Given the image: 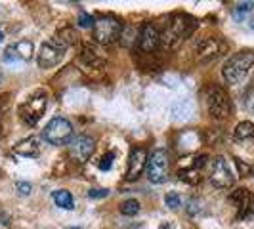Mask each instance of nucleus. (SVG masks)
<instances>
[{"label":"nucleus","mask_w":254,"mask_h":229,"mask_svg":"<svg viewBox=\"0 0 254 229\" xmlns=\"http://www.w3.org/2000/svg\"><path fill=\"white\" fill-rule=\"evenodd\" d=\"M165 204L168 206V208H178L180 204H182V199H180V195L176 193V191H170V193H166L165 197Z\"/></svg>","instance_id":"b1692460"},{"label":"nucleus","mask_w":254,"mask_h":229,"mask_svg":"<svg viewBox=\"0 0 254 229\" xmlns=\"http://www.w3.org/2000/svg\"><path fill=\"white\" fill-rule=\"evenodd\" d=\"M86 63L90 65V67H100V65H103V56H100V52L96 50L94 46H90V44H86L84 48H82V56H80Z\"/></svg>","instance_id":"aec40b11"},{"label":"nucleus","mask_w":254,"mask_h":229,"mask_svg":"<svg viewBox=\"0 0 254 229\" xmlns=\"http://www.w3.org/2000/svg\"><path fill=\"white\" fill-rule=\"evenodd\" d=\"M31 189H33V187H31V183H25V181H19V183H17V191H19L21 195H29Z\"/></svg>","instance_id":"c85d7f7f"},{"label":"nucleus","mask_w":254,"mask_h":229,"mask_svg":"<svg viewBox=\"0 0 254 229\" xmlns=\"http://www.w3.org/2000/svg\"><path fill=\"white\" fill-rule=\"evenodd\" d=\"M42 138L52 145H65L73 140V126L67 118L56 116L42 130Z\"/></svg>","instance_id":"423d86ee"},{"label":"nucleus","mask_w":254,"mask_h":229,"mask_svg":"<svg viewBox=\"0 0 254 229\" xmlns=\"http://www.w3.org/2000/svg\"><path fill=\"white\" fill-rule=\"evenodd\" d=\"M52 199H54V203L58 204L60 208H65V210L75 208V206H73V204H75V201H73V195H71L67 189L54 191V193H52Z\"/></svg>","instance_id":"6ab92c4d"},{"label":"nucleus","mask_w":254,"mask_h":229,"mask_svg":"<svg viewBox=\"0 0 254 229\" xmlns=\"http://www.w3.org/2000/svg\"><path fill=\"white\" fill-rule=\"evenodd\" d=\"M71 229H80V228H71Z\"/></svg>","instance_id":"2f4dec72"},{"label":"nucleus","mask_w":254,"mask_h":229,"mask_svg":"<svg viewBox=\"0 0 254 229\" xmlns=\"http://www.w3.org/2000/svg\"><path fill=\"white\" fill-rule=\"evenodd\" d=\"M235 161V166H237V170H239V174H241L243 178H249V176H254V165H249V163H245L241 159H233Z\"/></svg>","instance_id":"5701e85b"},{"label":"nucleus","mask_w":254,"mask_h":229,"mask_svg":"<svg viewBox=\"0 0 254 229\" xmlns=\"http://www.w3.org/2000/svg\"><path fill=\"white\" fill-rule=\"evenodd\" d=\"M94 21H96V19H94L92 15H88L86 12H80V15H78V25L84 27V29H86V27H94Z\"/></svg>","instance_id":"a878e982"},{"label":"nucleus","mask_w":254,"mask_h":229,"mask_svg":"<svg viewBox=\"0 0 254 229\" xmlns=\"http://www.w3.org/2000/svg\"><path fill=\"white\" fill-rule=\"evenodd\" d=\"M107 195H109L107 189H90L88 191L90 199H102V197H107Z\"/></svg>","instance_id":"cd10ccee"},{"label":"nucleus","mask_w":254,"mask_h":229,"mask_svg":"<svg viewBox=\"0 0 254 229\" xmlns=\"http://www.w3.org/2000/svg\"><path fill=\"white\" fill-rule=\"evenodd\" d=\"M64 50L65 46L58 40V38H52L48 42H44L38 50V67L40 69H50V67H56V65L62 61L64 57Z\"/></svg>","instance_id":"6e6552de"},{"label":"nucleus","mask_w":254,"mask_h":229,"mask_svg":"<svg viewBox=\"0 0 254 229\" xmlns=\"http://www.w3.org/2000/svg\"><path fill=\"white\" fill-rule=\"evenodd\" d=\"M254 65V50H241L228 57V61L222 67V76L228 84H239L245 76L249 75L251 67Z\"/></svg>","instance_id":"f03ea898"},{"label":"nucleus","mask_w":254,"mask_h":229,"mask_svg":"<svg viewBox=\"0 0 254 229\" xmlns=\"http://www.w3.org/2000/svg\"><path fill=\"white\" fill-rule=\"evenodd\" d=\"M159 46H161V33H159V29L155 25H151V23H145V25L141 27L140 33H138L136 48L141 54L149 56V54H155Z\"/></svg>","instance_id":"9b49d317"},{"label":"nucleus","mask_w":254,"mask_h":229,"mask_svg":"<svg viewBox=\"0 0 254 229\" xmlns=\"http://www.w3.org/2000/svg\"><path fill=\"white\" fill-rule=\"evenodd\" d=\"M204 165H206V157H199L191 166H186V168L180 170L178 172L180 179H184L186 183H191V185L199 183L201 181V168Z\"/></svg>","instance_id":"dca6fc26"},{"label":"nucleus","mask_w":254,"mask_h":229,"mask_svg":"<svg viewBox=\"0 0 254 229\" xmlns=\"http://www.w3.org/2000/svg\"><path fill=\"white\" fill-rule=\"evenodd\" d=\"M233 136H235V140H239V141L254 140V124L253 122H249V120L239 122L237 128H235V132H233Z\"/></svg>","instance_id":"412c9836"},{"label":"nucleus","mask_w":254,"mask_h":229,"mask_svg":"<svg viewBox=\"0 0 254 229\" xmlns=\"http://www.w3.org/2000/svg\"><path fill=\"white\" fill-rule=\"evenodd\" d=\"M94 149H96V140L92 136H86V134L75 136L73 140L69 141V155H71L73 161L80 163V165L86 163L94 155Z\"/></svg>","instance_id":"9d476101"},{"label":"nucleus","mask_w":254,"mask_h":229,"mask_svg":"<svg viewBox=\"0 0 254 229\" xmlns=\"http://www.w3.org/2000/svg\"><path fill=\"white\" fill-rule=\"evenodd\" d=\"M123 35V23L115 15H100L94 21V38L98 44H113Z\"/></svg>","instance_id":"39448f33"},{"label":"nucleus","mask_w":254,"mask_h":229,"mask_svg":"<svg viewBox=\"0 0 254 229\" xmlns=\"http://www.w3.org/2000/svg\"><path fill=\"white\" fill-rule=\"evenodd\" d=\"M46 107H48V94L44 90H38V92H35L31 98H27L25 102L17 107V114H19L23 124L35 126L38 120L42 118Z\"/></svg>","instance_id":"7ed1b4c3"},{"label":"nucleus","mask_w":254,"mask_h":229,"mask_svg":"<svg viewBox=\"0 0 254 229\" xmlns=\"http://www.w3.org/2000/svg\"><path fill=\"white\" fill-rule=\"evenodd\" d=\"M2 38H4V35H2V31H0V42H2Z\"/></svg>","instance_id":"c756f323"},{"label":"nucleus","mask_w":254,"mask_h":229,"mask_svg":"<svg viewBox=\"0 0 254 229\" xmlns=\"http://www.w3.org/2000/svg\"><path fill=\"white\" fill-rule=\"evenodd\" d=\"M208 178H210V183L218 187V189H228L233 185V174L229 170L228 161L224 157H216L212 159L210 163V172H208Z\"/></svg>","instance_id":"1a4fd4ad"},{"label":"nucleus","mask_w":254,"mask_h":229,"mask_svg":"<svg viewBox=\"0 0 254 229\" xmlns=\"http://www.w3.org/2000/svg\"><path fill=\"white\" fill-rule=\"evenodd\" d=\"M138 212H140V203L136 199H128L121 204V214H125V216H136Z\"/></svg>","instance_id":"4be33fe9"},{"label":"nucleus","mask_w":254,"mask_h":229,"mask_svg":"<svg viewBox=\"0 0 254 229\" xmlns=\"http://www.w3.org/2000/svg\"><path fill=\"white\" fill-rule=\"evenodd\" d=\"M10 94H2L0 96V138L6 136L8 126H10Z\"/></svg>","instance_id":"a211bd4d"},{"label":"nucleus","mask_w":254,"mask_h":229,"mask_svg":"<svg viewBox=\"0 0 254 229\" xmlns=\"http://www.w3.org/2000/svg\"><path fill=\"white\" fill-rule=\"evenodd\" d=\"M33 57V44L29 40H19L12 46H8L4 52V61L6 63H19V61H29Z\"/></svg>","instance_id":"4468645a"},{"label":"nucleus","mask_w":254,"mask_h":229,"mask_svg":"<svg viewBox=\"0 0 254 229\" xmlns=\"http://www.w3.org/2000/svg\"><path fill=\"white\" fill-rule=\"evenodd\" d=\"M206 109L214 118H220V120L228 118L231 111H233L229 94L218 84L208 86V90H206Z\"/></svg>","instance_id":"20e7f679"},{"label":"nucleus","mask_w":254,"mask_h":229,"mask_svg":"<svg viewBox=\"0 0 254 229\" xmlns=\"http://www.w3.org/2000/svg\"><path fill=\"white\" fill-rule=\"evenodd\" d=\"M113 159H115L113 151H109L107 155H103L102 161H100V168H102V170H109V168H111V165H113Z\"/></svg>","instance_id":"bb28decb"},{"label":"nucleus","mask_w":254,"mask_h":229,"mask_svg":"<svg viewBox=\"0 0 254 229\" xmlns=\"http://www.w3.org/2000/svg\"><path fill=\"white\" fill-rule=\"evenodd\" d=\"M229 201L237 208V218H251L254 216V195L249 189H235L229 195Z\"/></svg>","instance_id":"ddd939ff"},{"label":"nucleus","mask_w":254,"mask_h":229,"mask_svg":"<svg viewBox=\"0 0 254 229\" xmlns=\"http://www.w3.org/2000/svg\"><path fill=\"white\" fill-rule=\"evenodd\" d=\"M168 170H170V157L165 149H155L151 157L147 159L145 166V174L151 183H163L168 178Z\"/></svg>","instance_id":"0eeeda50"},{"label":"nucleus","mask_w":254,"mask_h":229,"mask_svg":"<svg viewBox=\"0 0 254 229\" xmlns=\"http://www.w3.org/2000/svg\"><path fill=\"white\" fill-rule=\"evenodd\" d=\"M197 56L199 59H214L218 56H222L224 52L228 50V44L222 40L220 37H206L197 44Z\"/></svg>","instance_id":"f8f14e48"},{"label":"nucleus","mask_w":254,"mask_h":229,"mask_svg":"<svg viewBox=\"0 0 254 229\" xmlns=\"http://www.w3.org/2000/svg\"><path fill=\"white\" fill-rule=\"evenodd\" d=\"M253 8H254V2H243V4H239V6L235 8V17H237V19H241V15L249 13Z\"/></svg>","instance_id":"393cba45"},{"label":"nucleus","mask_w":254,"mask_h":229,"mask_svg":"<svg viewBox=\"0 0 254 229\" xmlns=\"http://www.w3.org/2000/svg\"><path fill=\"white\" fill-rule=\"evenodd\" d=\"M163 229H172V228H163Z\"/></svg>","instance_id":"7c9ffc66"},{"label":"nucleus","mask_w":254,"mask_h":229,"mask_svg":"<svg viewBox=\"0 0 254 229\" xmlns=\"http://www.w3.org/2000/svg\"><path fill=\"white\" fill-rule=\"evenodd\" d=\"M147 151L143 147H134L130 151L128 157V168H127V179L128 181H134L138 179V176L141 174V170L147 166Z\"/></svg>","instance_id":"2eb2a0df"},{"label":"nucleus","mask_w":254,"mask_h":229,"mask_svg":"<svg viewBox=\"0 0 254 229\" xmlns=\"http://www.w3.org/2000/svg\"><path fill=\"white\" fill-rule=\"evenodd\" d=\"M195 29H197L195 17H191L188 13H176L170 17V21L166 23V29L161 33V44L165 48H176L186 38L193 35Z\"/></svg>","instance_id":"f257e3e1"},{"label":"nucleus","mask_w":254,"mask_h":229,"mask_svg":"<svg viewBox=\"0 0 254 229\" xmlns=\"http://www.w3.org/2000/svg\"><path fill=\"white\" fill-rule=\"evenodd\" d=\"M13 153L19 155V157H27V159H35L40 153V145L35 138H29V140L19 141L15 147H13Z\"/></svg>","instance_id":"f3484780"}]
</instances>
